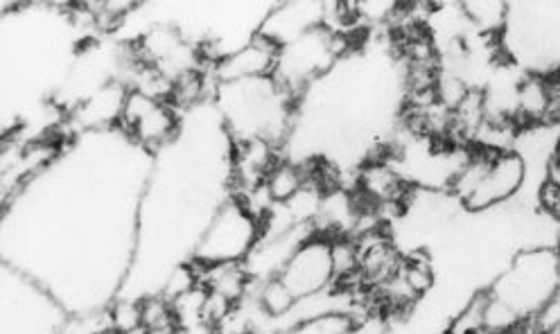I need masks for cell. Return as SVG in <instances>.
<instances>
[{"label":"cell","instance_id":"obj_1","mask_svg":"<svg viewBox=\"0 0 560 334\" xmlns=\"http://www.w3.org/2000/svg\"><path fill=\"white\" fill-rule=\"evenodd\" d=\"M215 107L235 143L269 141L276 147L292 133V95L273 77L220 84Z\"/></svg>","mask_w":560,"mask_h":334},{"label":"cell","instance_id":"obj_2","mask_svg":"<svg viewBox=\"0 0 560 334\" xmlns=\"http://www.w3.org/2000/svg\"><path fill=\"white\" fill-rule=\"evenodd\" d=\"M504 57L520 71L551 75L560 71V3H509L500 35Z\"/></svg>","mask_w":560,"mask_h":334},{"label":"cell","instance_id":"obj_3","mask_svg":"<svg viewBox=\"0 0 560 334\" xmlns=\"http://www.w3.org/2000/svg\"><path fill=\"white\" fill-rule=\"evenodd\" d=\"M488 294L502 300L522 321L532 319L560 289L556 249H524L515 253L504 272L490 283Z\"/></svg>","mask_w":560,"mask_h":334},{"label":"cell","instance_id":"obj_4","mask_svg":"<svg viewBox=\"0 0 560 334\" xmlns=\"http://www.w3.org/2000/svg\"><path fill=\"white\" fill-rule=\"evenodd\" d=\"M262 226L258 215L237 196L218 208L215 217L208 222L201 240L197 242L192 264L210 266L226 262H244L260 240Z\"/></svg>","mask_w":560,"mask_h":334},{"label":"cell","instance_id":"obj_5","mask_svg":"<svg viewBox=\"0 0 560 334\" xmlns=\"http://www.w3.org/2000/svg\"><path fill=\"white\" fill-rule=\"evenodd\" d=\"M527 177V163L517 152L493 154L486 160L472 192L464 199L462 206L470 213L502 208L524 192Z\"/></svg>","mask_w":560,"mask_h":334},{"label":"cell","instance_id":"obj_6","mask_svg":"<svg viewBox=\"0 0 560 334\" xmlns=\"http://www.w3.org/2000/svg\"><path fill=\"white\" fill-rule=\"evenodd\" d=\"M177 114L179 111L170 103H161V99L129 91L120 118L122 133L145 152L167 147L177 139L182 129V120L177 118Z\"/></svg>","mask_w":560,"mask_h":334},{"label":"cell","instance_id":"obj_7","mask_svg":"<svg viewBox=\"0 0 560 334\" xmlns=\"http://www.w3.org/2000/svg\"><path fill=\"white\" fill-rule=\"evenodd\" d=\"M278 278L285 283V287L299 298L317 296L335 287V272H332V249L330 240L324 236H310L299 244V249L288 260L285 270L278 274Z\"/></svg>","mask_w":560,"mask_h":334},{"label":"cell","instance_id":"obj_8","mask_svg":"<svg viewBox=\"0 0 560 334\" xmlns=\"http://www.w3.org/2000/svg\"><path fill=\"white\" fill-rule=\"evenodd\" d=\"M280 48L262 37L260 32L247 46L233 50L224 59H220L213 69L215 86L220 84H235V82H249L260 77H271L276 71Z\"/></svg>","mask_w":560,"mask_h":334},{"label":"cell","instance_id":"obj_9","mask_svg":"<svg viewBox=\"0 0 560 334\" xmlns=\"http://www.w3.org/2000/svg\"><path fill=\"white\" fill-rule=\"evenodd\" d=\"M328 3H285L267 12L260 25V35L283 48L307 32L324 27Z\"/></svg>","mask_w":560,"mask_h":334},{"label":"cell","instance_id":"obj_10","mask_svg":"<svg viewBox=\"0 0 560 334\" xmlns=\"http://www.w3.org/2000/svg\"><path fill=\"white\" fill-rule=\"evenodd\" d=\"M515 120L522 129L551 124V93H549L547 75L524 73L517 88Z\"/></svg>","mask_w":560,"mask_h":334},{"label":"cell","instance_id":"obj_11","mask_svg":"<svg viewBox=\"0 0 560 334\" xmlns=\"http://www.w3.org/2000/svg\"><path fill=\"white\" fill-rule=\"evenodd\" d=\"M307 186L305 165L296 160H278L265 181L271 204H288Z\"/></svg>","mask_w":560,"mask_h":334},{"label":"cell","instance_id":"obj_12","mask_svg":"<svg viewBox=\"0 0 560 334\" xmlns=\"http://www.w3.org/2000/svg\"><path fill=\"white\" fill-rule=\"evenodd\" d=\"M462 8L477 35L500 39L509 19V3H502V0H470V3H462Z\"/></svg>","mask_w":560,"mask_h":334},{"label":"cell","instance_id":"obj_13","mask_svg":"<svg viewBox=\"0 0 560 334\" xmlns=\"http://www.w3.org/2000/svg\"><path fill=\"white\" fill-rule=\"evenodd\" d=\"M299 306V298L285 287V283L276 278H269L258 289V308L269 317L271 321H280L294 312Z\"/></svg>","mask_w":560,"mask_h":334},{"label":"cell","instance_id":"obj_14","mask_svg":"<svg viewBox=\"0 0 560 334\" xmlns=\"http://www.w3.org/2000/svg\"><path fill=\"white\" fill-rule=\"evenodd\" d=\"M360 323L353 314L348 312H332L317 319H307L301 323L290 325L288 330L278 334H353Z\"/></svg>","mask_w":560,"mask_h":334},{"label":"cell","instance_id":"obj_15","mask_svg":"<svg viewBox=\"0 0 560 334\" xmlns=\"http://www.w3.org/2000/svg\"><path fill=\"white\" fill-rule=\"evenodd\" d=\"M400 3H394V0H360L355 3V14L358 21L369 25V27H389Z\"/></svg>","mask_w":560,"mask_h":334},{"label":"cell","instance_id":"obj_16","mask_svg":"<svg viewBox=\"0 0 560 334\" xmlns=\"http://www.w3.org/2000/svg\"><path fill=\"white\" fill-rule=\"evenodd\" d=\"M556 274H558V287H560V244L556 247Z\"/></svg>","mask_w":560,"mask_h":334}]
</instances>
